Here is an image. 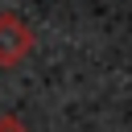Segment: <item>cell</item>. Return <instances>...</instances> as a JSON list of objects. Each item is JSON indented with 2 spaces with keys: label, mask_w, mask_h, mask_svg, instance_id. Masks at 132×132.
I'll return each mask as SVG.
<instances>
[{
  "label": "cell",
  "mask_w": 132,
  "mask_h": 132,
  "mask_svg": "<svg viewBox=\"0 0 132 132\" xmlns=\"http://www.w3.org/2000/svg\"><path fill=\"white\" fill-rule=\"evenodd\" d=\"M33 50V29L16 12H0V66H16Z\"/></svg>",
  "instance_id": "obj_1"
},
{
  "label": "cell",
  "mask_w": 132,
  "mask_h": 132,
  "mask_svg": "<svg viewBox=\"0 0 132 132\" xmlns=\"http://www.w3.org/2000/svg\"><path fill=\"white\" fill-rule=\"evenodd\" d=\"M0 132H21V124H16V120H4V124H0Z\"/></svg>",
  "instance_id": "obj_2"
}]
</instances>
